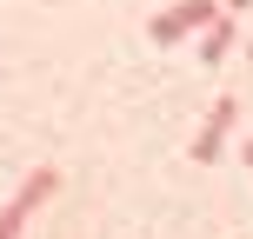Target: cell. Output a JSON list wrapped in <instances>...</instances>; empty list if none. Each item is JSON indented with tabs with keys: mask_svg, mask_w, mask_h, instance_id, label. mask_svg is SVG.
Returning a JSON list of instances; mask_svg holds the SVG:
<instances>
[{
	"mask_svg": "<svg viewBox=\"0 0 253 239\" xmlns=\"http://www.w3.org/2000/svg\"><path fill=\"white\" fill-rule=\"evenodd\" d=\"M60 193V166H34V173L20 179V193H13L7 206H0V239H20L27 233V219L40 213V206Z\"/></svg>",
	"mask_w": 253,
	"mask_h": 239,
	"instance_id": "6da1fadb",
	"label": "cell"
},
{
	"mask_svg": "<svg viewBox=\"0 0 253 239\" xmlns=\"http://www.w3.org/2000/svg\"><path fill=\"white\" fill-rule=\"evenodd\" d=\"M213 13H220V0H173V7L153 20V47H180V40H193Z\"/></svg>",
	"mask_w": 253,
	"mask_h": 239,
	"instance_id": "7a4b0ae2",
	"label": "cell"
},
{
	"mask_svg": "<svg viewBox=\"0 0 253 239\" xmlns=\"http://www.w3.org/2000/svg\"><path fill=\"white\" fill-rule=\"evenodd\" d=\"M233 120H240V106H233V100H213V106H207V126H200V139H193V160H200V166L220 160V146H227Z\"/></svg>",
	"mask_w": 253,
	"mask_h": 239,
	"instance_id": "3957f363",
	"label": "cell"
},
{
	"mask_svg": "<svg viewBox=\"0 0 253 239\" xmlns=\"http://www.w3.org/2000/svg\"><path fill=\"white\" fill-rule=\"evenodd\" d=\"M233 34H240V13H227V7H220L213 20H207L200 34H193V40H200V60H207V67H213V60H227V47H233Z\"/></svg>",
	"mask_w": 253,
	"mask_h": 239,
	"instance_id": "277c9868",
	"label": "cell"
},
{
	"mask_svg": "<svg viewBox=\"0 0 253 239\" xmlns=\"http://www.w3.org/2000/svg\"><path fill=\"white\" fill-rule=\"evenodd\" d=\"M220 7H227V13H247V7H253V0H220Z\"/></svg>",
	"mask_w": 253,
	"mask_h": 239,
	"instance_id": "5b68a950",
	"label": "cell"
},
{
	"mask_svg": "<svg viewBox=\"0 0 253 239\" xmlns=\"http://www.w3.org/2000/svg\"><path fill=\"white\" fill-rule=\"evenodd\" d=\"M247 166H253V139H247Z\"/></svg>",
	"mask_w": 253,
	"mask_h": 239,
	"instance_id": "8992f818",
	"label": "cell"
},
{
	"mask_svg": "<svg viewBox=\"0 0 253 239\" xmlns=\"http://www.w3.org/2000/svg\"><path fill=\"white\" fill-rule=\"evenodd\" d=\"M247 60H253V47H247Z\"/></svg>",
	"mask_w": 253,
	"mask_h": 239,
	"instance_id": "52a82bcc",
	"label": "cell"
}]
</instances>
